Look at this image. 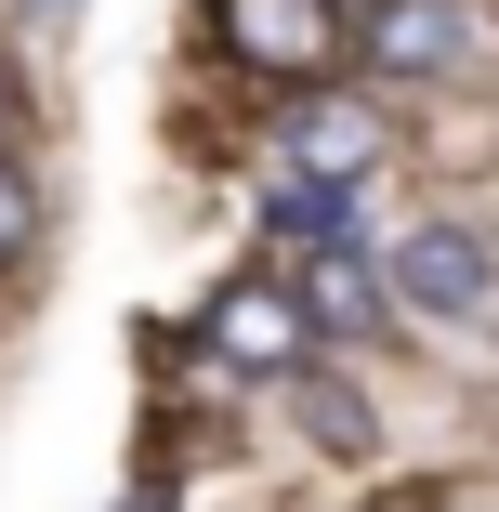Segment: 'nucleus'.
<instances>
[{
    "label": "nucleus",
    "mask_w": 499,
    "mask_h": 512,
    "mask_svg": "<svg viewBox=\"0 0 499 512\" xmlns=\"http://www.w3.org/2000/svg\"><path fill=\"white\" fill-rule=\"evenodd\" d=\"M132 512H158V499H132Z\"/></svg>",
    "instance_id": "9b49d317"
},
{
    "label": "nucleus",
    "mask_w": 499,
    "mask_h": 512,
    "mask_svg": "<svg viewBox=\"0 0 499 512\" xmlns=\"http://www.w3.org/2000/svg\"><path fill=\"white\" fill-rule=\"evenodd\" d=\"M342 0H224V53L237 66H263V79H329V53H342Z\"/></svg>",
    "instance_id": "7ed1b4c3"
},
{
    "label": "nucleus",
    "mask_w": 499,
    "mask_h": 512,
    "mask_svg": "<svg viewBox=\"0 0 499 512\" xmlns=\"http://www.w3.org/2000/svg\"><path fill=\"white\" fill-rule=\"evenodd\" d=\"M27 250H40V184H27L14 145H0V276H27Z\"/></svg>",
    "instance_id": "0eeeda50"
},
{
    "label": "nucleus",
    "mask_w": 499,
    "mask_h": 512,
    "mask_svg": "<svg viewBox=\"0 0 499 512\" xmlns=\"http://www.w3.org/2000/svg\"><path fill=\"white\" fill-rule=\"evenodd\" d=\"M303 421H316V447H368V407L342 381H303Z\"/></svg>",
    "instance_id": "6e6552de"
},
{
    "label": "nucleus",
    "mask_w": 499,
    "mask_h": 512,
    "mask_svg": "<svg viewBox=\"0 0 499 512\" xmlns=\"http://www.w3.org/2000/svg\"><path fill=\"white\" fill-rule=\"evenodd\" d=\"M14 119H27V92H14V66H0V145H14Z\"/></svg>",
    "instance_id": "1a4fd4ad"
},
{
    "label": "nucleus",
    "mask_w": 499,
    "mask_h": 512,
    "mask_svg": "<svg viewBox=\"0 0 499 512\" xmlns=\"http://www.w3.org/2000/svg\"><path fill=\"white\" fill-rule=\"evenodd\" d=\"M197 342H211L224 368H303L316 316H303V289H276V276H237V289H211V316H197Z\"/></svg>",
    "instance_id": "f03ea898"
},
{
    "label": "nucleus",
    "mask_w": 499,
    "mask_h": 512,
    "mask_svg": "<svg viewBox=\"0 0 499 512\" xmlns=\"http://www.w3.org/2000/svg\"><path fill=\"white\" fill-rule=\"evenodd\" d=\"M381 512H447V499H434V486H394V499H381Z\"/></svg>",
    "instance_id": "9d476101"
},
{
    "label": "nucleus",
    "mask_w": 499,
    "mask_h": 512,
    "mask_svg": "<svg viewBox=\"0 0 499 512\" xmlns=\"http://www.w3.org/2000/svg\"><path fill=\"white\" fill-rule=\"evenodd\" d=\"M381 276H394V302H408V316H434V329H473L486 302H499V250H486L473 224H408Z\"/></svg>",
    "instance_id": "f257e3e1"
},
{
    "label": "nucleus",
    "mask_w": 499,
    "mask_h": 512,
    "mask_svg": "<svg viewBox=\"0 0 499 512\" xmlns=\"http://www.w3.org/2000/svg\"><path fill=\"white\" fill-rule=\"evenodd\" d=\"M381 289H394V276H368V263H355V237H329V250L303 263V316L355 342V329H381Z\"/></svg>",
    "instance_id": "423d86ee"
},
{
    "label": "nucleus",
    "mask_w": 499,
    "mask_h": 512,
    "mask_svg": "<svg viewBox=\"0 0 499 512\" xmlns=\"http://www.w3.org/2000/svg\"><path fill=\"white\" fill-rule=\"evenodd\" d=\"M289 171H329V184H355V171H381V106H355V92H289Z\"/></svg>",
    "instance_id": "39448f33"
},
{
    "label": "nucleus",
    "mask_w": 499,
    "mask_h": 512,
    "mask_svg": "<svg viewBox=\"0 0 499 512\" xmlns=\"http://www.w3.org/2000/svg\"><path fill=\"white\" fill-rule=\"evenodd\" d=\"M381 79H447L460 53H473V27H460V0H368V40H355Z\"/></svg>",
    "instance_id": "20e7f679"
}]
</instances>
